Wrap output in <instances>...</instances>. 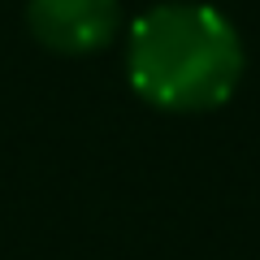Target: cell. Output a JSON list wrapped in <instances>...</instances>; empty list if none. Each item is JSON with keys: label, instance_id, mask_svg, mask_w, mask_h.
<instances>
[{"label": "cell", "instance_id": "obj_2", "mask_svg": "<svg viewBox=\"0 0 260 260\" xmlns=\"http://www.w3.org/2000/svg\"><path fill=\"white\" fill-rule=\"evenodd\" d=\"M30 30L52 52H95L117 30V0H30Z\"/></svg>", "mask_w": 260, "mask_h": 260}, {"label": "cell", "instance_id": "obj_1", "mask_svg": "<svg viewBox=\"0 0 260 260\" xmlns=\"http://www.w3.org/2000/svg\"><path fill=\"white\" fill-rule=\"evenodd\" d=\"M130 83L143 100L169 113L221 104L243 74L234 26L208 5H160L130 30Z\"/></svg>", "mask_w": 260, "mask_h": 260}]
</instances>
